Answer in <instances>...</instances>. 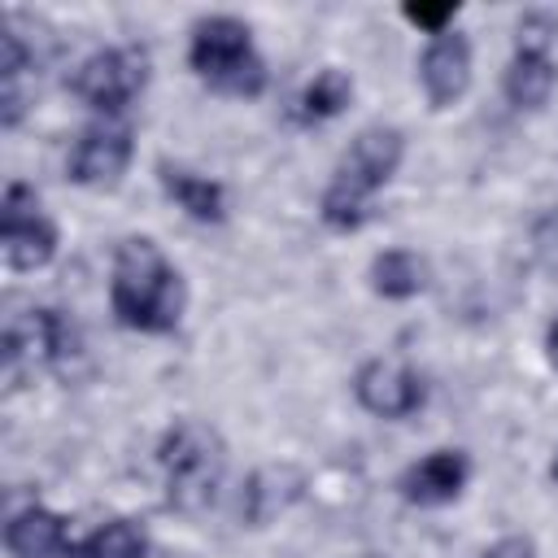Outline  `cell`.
Segmentation results:
<instances>
[{"label": "cell", "instance_id": "cell-1", "mask_svg": "<svg viewBox=\"0 0 558 558\" xmlns=\"http://www.w3.org/2000/svg\"><path fill=\"white\" fill-rule=\"evenodd\" d=\"M109 305H113L118 323L131 331L166 336L179 327L183 305H187V288H183V275L174 270V262L157 248V240L131 235L118 244L113 279H109Z\"/></svg>", "mask_w": 558, "mask_h": 558}, {"label": "cell", "instance_id": "cell-2", "mask_svg": "<svg viewBox=\"0 0 558 558\" xmlns=\"http://www.w3.org/2000/svg\"><path fill=\"white\" fill-rule=\"evenodd\" d=\"M401 157H405V135L397 126H384V122L362 126L349 140L344 157L336 161V174L318 201L323 222L331 231H357L371 218V196L397 174Z\"/></svg>", "mask_w": 558, "mask_h": 558}, {"label": "cell", "instance_id": "cell-3", "mask_svg": "<svg viewBox=\"0 0 558 558\" xmlns=\"http://www.w3.org/2000/svg\"><path fill=\"white\" fill-rule=\"evenodd\" d=\"M157 462L166 475V501L183 514H201L205 506H214L218 484L227 475V445L209 423L179 418L161 436Z\"/></svg>", "mask_w": 558, "mask_h": 558}, {"label": "cell", "instance_id": "cell-4", "mask_svg": "<svg viewBox=\"0 0 558 558\" xmlns=\"http://www.w3.org/2000/svg\"><path fill=\"white\" fill-rule=\"evenodd\" d=\"M187 61L209 87L227 96H262L266 87V61L253 48V31L231 13H214L192 26Z\"/></svg>", "mask_w": 558, "mask_h": 558}, {"label": "cell", "instance_id": "cell-5", "mask_svg": "<svg viewBox=\"0 0 558 558\" xmlns=\"http://www.w3.org/2000/svg\"><path fill=\"white\" fill-rule=\"evenodd\" d=\"M144 83H148V57H144V48H135V44L92 52V57L74 70V78H70L74 96H78L83 105L100 109L105 118H118V113L144 92Z\"/></svg>", "mask_w": 558, "mask_h": 558}, {"label": "cell", "instance_id": "cell-6", "mask_svg": "<svg viewBox=\"0 0 558 558\" xmlns=\"http://www.w3.org/2000/svg\"><path fill=\"white\" fill-rule=\"evenodd\" d=\"M0 248L9 270H39L52 262L57 253V227L39 214V196L26 183H9L4 187V205H0Z\"/></svg>", "mask_w": 558, "mask_h": 558}, {"label": "cell", "instance_id": "cell-7", "mask_svg": "<svg viewBox=\"0 0 558 558\" xmlns=\"http://www.w3.org/2000/svg\"><path fill=\"white\" fill-rule=\"evenodd\" d=\"M131 126L118 118H100L78 131L70 148V179L83 187H113L131 166Z\"/></svg>", "mask_w": 558, "mask_h": 558}, {"label": "cell", "instance_id": "cell-8", "mask_svg": "<svg viewBox=\"0 0 558 558\" xmlns=\"http://www.w3.org/2000/svg\"><path fill=\"white\" fill-rule=\"evenodd\" d=\"M353 397L362 410H371L375 418H410L423 401H427V388L423 379L405 366V362H392V357H371L357 366L353 375Z\"/></svg>", "mask_w": 558, "mask_h": 558}, {"label": "cell", "instance_id": "cell-9", "mask_svg": "<svg viewBox=\"0 0 558 558\" xmlns=\"http://www.w3.org/2000/svg\"><path fill=\"white\" fill-rule=\"evenodd\" d=\"M418 83L432 109H449L453 100H462L471 87V39L462 31L432 35L418 57Z\"/></svg>", "mask_w": 558, "mask_h": 558}, {"label": "cell", "instance_id": "cell-10", "mask_svg": "<svg viewBox=\"0 0 558 558\" xmlns=\"http://www.w3.org/2000/svg\"><path fill=\"white\" fill-rule=\"evenodd\" d=\"M305 493V471L292 466V462H270V466H257L248 480H244V493H240V519L248 527H266L275 523L288 506H296Z\"/></svg>", "mask_w": 558, "mask_h": 558}, {"label": "cell", "instance_id": "cell-11", "mask_svg": "<svg viewBox=\"0 0 558 558\" xmlns=\"http://www.w3.org/2000/svg\"><path fill=\"white\" fill-rule=\"evenodd\" d=\"M466 475H471V462L462 449H436L414 466H405L401 497L410 506H449L466 488Z\"/></svg>", "mask_w": 558, "mask_h": 558}, {"label": "cell", "instance_id": "cell-12", "mask_svg": "<svg viewBox=\"0 0 558 558\" xmlns=\"http://www.w3.org/2000/svg\"><path fill=\"white\" fill-rule=\"evenodd\" d=\"M4 549L9 558H74V545L65 536V519L48 506H26L4 523Z\"/></svg>", "mask_w": 558, "mask_h": 558}, {"label": "cell", "instance_id": "cell-13", "mask_svg": "<svg viewBox=\"0 0 558 558\" xmlns=\"http://www.w3.org/2000/svg\"><path fill=\"white\" fill-rule=\"evenodd\" d=\"M554 83H558V65H554L549 52L514 48L510 70H506V83H501V87H506V100H510L514 109H541V105L549 100Z\"/></svg>", "mask_w": 558, "mask_h": 558}, {"label": "cell", "instance_id": "cell-14", "mask_svg": "<svg viewBox=\"0 0 558 558\" xmlns=\"http://www.w3.org/2000/svg\"><path fill=\"white\" fill-rule=\"evenodd\" d=\"M161 187L166 196L196 222H222L227 218V196H222V183L205 179V174H192V170H179V166H161Z\"/></svg>", "mask_w": 558, "mask_h": 558}, {"label": "cell", "instance_id": "cell-15", "mask_svg": "<svg viewBox=\"0 0 558 558\" xmlns=\"http://www.w3.org/2000/svg\"><path fill=\"white\" fill-rule=\"evenodd\" d=\"M371 288L388 301H410L427 288V262L410 248H388L371 262Z\"/></svg>", "mask_w": 558, "mask_h": 558}, {"label": "cell", "instance_id": "cell-16", "mask_svg": "<svg viewBox=\"0 0 558 558\" xmlns=\"http://www.w3.org/2000/svg\"><path fill=\"white\" fill-rule=\"evenodd\" d=\"M74 558H148V532L135 519H109L74 545Z\"/></svg>", "mask_w": 558, "mask_h": 558}, {"label": "cell", "instance_id": "cell-17", "mask_svg": "<svg viewBox=\"0 0 558 558\" xmlns=\"http://www.w3.org/2000/svg\"><path fill=\"white\" fill-rule=\"evenodd\" d=\"M353 100V78L340 70V65H327V70H318L310 83H305V92H301V118L305 122H327V118H336L344 105Z\"/></svg>", "mask_w": 558, "mask_h": 558}, {"label": "cell", "instance_id": "cell-18", "mask_svg": "<svg viewBox=\"0 0 558 558\" xmlns=\"http://www.w3.org/2000/svg\"><path fill=\"white\" fill-rule=\"evenodd\" d=\"M532 257H536V266L545 275L558 279V209L536 218V227H532Z\"/></svg>", "mask_w": 558, "mask_h": 558}, {"label": "cell", "instance_id": "cell-19", "mask_svg": "<svg viewBox=\"0 0 558 558\" xmlns=\"http://www.w3.org/2000/svg\"><path fill=\"white\" fill-rule=\"evenodd\" d=\"M401 13H405V22H414L418 31H427V35H445L449 22L458 17V4H453V0H445V4H405Z\"/></svg>", "mask_w": 558, "mask_h": 558}, {"label": "cell", "instance_id": "cell-20", "mask_svg": "<svg viewBox=\"0 0 558 558\" xmlns=\"http://www.w3.org/2000/svg\"><path fill=\"white\" fill-rule=\"evenodd\" d=\"M484 558H536V541L532 536H501L484 549Z\"/></svg>", "mask_w": 558, "mask_h": 558}, {"label": "cell", "instance_id": "cell-21", "mask_svg": "<svg viewBox=\"0 0 558 558\" xmlns=\"http://www.w3.org/2000/svg\"><path fill=\"white\" fill-rule=\"evenodd\" d=\"M545 344H549V362H554V366H558V323H554V327H549V340H545Z\"/></svg>", "mask_w": 558, "mask_h": 558}, {"label": "cell", "instance_id": "cell-22", "mask_svg": "<svg viewBox=\"0 0 558 558\" xmlns=\"http://www.w3.org/2000/svg\"><path fill=\"white\" fill-rule=\"evenodd\" d=\"M549 475H554V480H558V453H554V462H549Z\"/></svg>", "mask_w": 558, "mask_h": 558}, {"label": "cell", "instance_id": "cell-23", "mask_svg": "<svg viewBox=\"0 0 558 558\" xmlns=\"http://www.w3.org/2000/svg\"><path fill=\"white\" fill-rule=\"evenodd\" d=\"M353 558H379V554H353Z\"/></svg>", "mask_w": 558, "mask_h": 558}]
</instances>
